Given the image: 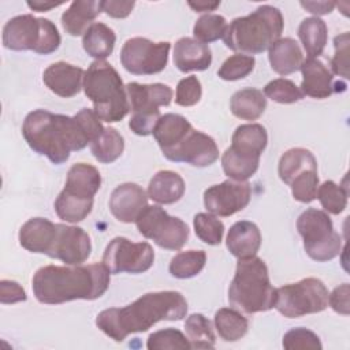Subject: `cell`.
Segmentation results:
<instances>
[{"instance_id": "ffe728a7", "label": "cell", "mask_w": 350, "mask_h": 350, "mask_svg": "<svg viewBox=\"0 0 350 350\" xmlns=\"http://www.w3.org/2000/svg\"><path fill=\"white\" fill-rule=\"evenodd\" d=\"M212 63V52L206 44L191 37H182L174 45V64L182 72L204 71Z\"/></svg>"}, {"instance_id": "d4e9b609", "label": "cell", "mask_w": 350, "mask_h": 350, "mask_svg": "<svg viewBox=\"0 0 350 350\" xmlns=\"http://www.w3.org/2000/svg\"><path fill=\"white\" fill-rule=\"evenodd\" d=\"M101 12L103 1L75 0L62 15L63 29L70 36H83Z\"/></svg>"}, {"instance_id": "ee69618b", "label": "cell", "mask_w": 350, "mask_h": 350, "mask_svg": "<svg viewBox=\"0 0 350 350\" xmlns=\"http://www.w3.org/2000/svg\"><path fill=\"white\" fill-rule=\"evenodd\" d=\"M146 347L149 350H165V349H191L189 339L175 328H165L149 335Z\"/></svg>"}, {"instance_id": "ba28073f", "label": "cell", "mask_w": 350, "mask_h": 350, "mask_svg": "<svg viewBox=\"0 0 350 350\" xmlns=\"http://www.w3.org/2000/svg\"><path fill=\"white\" fill-rule=\"evenodd\" d=\"M297 230L304 239L306 254L319 262L335 258L342 249V238L334 230L331 217L325 211L309 208L297 220Z\"/></svg>"}, {"instance_id": "e575fe53", "label": "cell", "mask_w": 350, "mask_h": 350, "mask_svg": "<svg viewBox=\"0 0 350 350\" xmlns=\"http://www.w3.org/2000/svg\"><path fill=\"white\" fill-rule=\"evenodd\" d=\"M185 329L191 349H213L215 332L211 321L201 313L190 314L185 321Z\"/></svg>"}, {"instance_id": "ab89813d", "label": "cell", "mask_w": 350, "mask_h": 350, "mask_svg": "<svg viewBox=\"0 0 350 350\" xmlns=\"http://www.w3.org/2000/svg\"><path fill=\"white\" fill-rule=\"evenodd\" d=\"M316 198H319L325 212L339 215L347 205V189L334 180H325L319 186Z\"/></svg>"}, {"instance_id": "6da1fadb", "label": "cell", "mask_w": 350, "mask_h": 350, "mask_svg": "<svg viewBox=\"0 0 350 350\" xmlns=\"http://www.w3.org/2000/svg\"><path fill=\"white\" fill-rule=\"evenodd\" d=\"M104 129L100 118L89 108H82L74 116L36 109L25 118L22 135L36 153L59 165L68 160L71 152L97 139Z\"/></svg>"}, {"instance_id": "52a82bcc", "label": "cell", "mask_w": 350, "mask_h": 350, "mask_svg": "<svg viewBox=\"0 0 350 350\" xmlns=\"http://www.w3.org/2000/svg\"><path fill=\"white\" fill-rule=\"evenodd\" d=\"M62 38L53 22L31 14L11 18L3 27V45L11 51H33L49 55L60 46Z\"/></svg>"}, {"instance_id": "30bf717a", "label": "cell", "mask_w": 350, "mask_h": 350, "mask_svg": "<svg viewBox=\"0 0 350 350\" xmlns=\"http://www.w3.org/2000/svg\"><path fill=\"white\" fill-rule=\"evenodd\" d=\"M138 231L157 246L167 250H179L189 239L187 224L175 216H170L159 205H148L135 220Z\"/></svg>"}, {"instance_id": "db71d44e", "label": "cell", "mask_w": 350, "mask_h": 350, "mask_svg": "<svg viewBox=\"0 0 350 350\" xmlns=\"http://www.w3.org/2000/svg\"><path fill=\"white\" fill-rule=\"evenodd\" d=\"M301 7L314 15H325L332 12L336 3L334 1H301Z\"/></svg>"}, {"instance_id": "5b68a950", "label": "cell", "mask_w": 350, "mask_h": 350, "mask_svg": "<svg viewBox=\"0 0 350 350\" xmlns=\"http://www.w3.org/2000/svg\"><path fill=\"white\" fill-rule=\"evenodd\" d=\"M275 301L276 288L271 284L264 260L257 256L239 258L228 287L230 305L239 312L253 314L272 309Z\"/></svg>"}, {"instance_id": "60d3db41", "label": "cell", "mask_w": 350, "mask_h": 350, "mask_svg": "<svg viewBox=\"0 0 350 350\" xmlns=\"http://www.w3.org/2000/svg\"><path fill=\"white\" fill-rule=\"evenodd\" d=\"M193 226H194L196 235L204 243L215 246L221 242L223 234H224V224L220 219H217V216L209 212L208 213L200 212L194 216Z\"/></svg>"}, {"instance_id": "2e32d148", "label": "cell", "mask_w": 350, "mask_h": 350, "mask_svg": "<svg viewBox=\"0 0 350 350\" xmlns=\"http://www.w3.org/2000/svg\"><path fill=\"white\" fill-rule=\"evenodd\" d=\"M299 70L302 72V82L299 90L304 96L321 100L329 97L332 93H338L339 90L343 92L346 89L345 83L334 81L332 72L319 59H305Z\"/></svg>"}, {"instance_id": "4316f807", "label": "cell", "mask_w": 350, "mask_h": 350, "mask_svg": "<svg viewBox=\"0 0 350 350\" xmlns=\"http://www.w3.org/2000/svg\"><path fill=\"white\" fill-rule=\"evenodd\" d=\"M271 67L279 75H288L299 70L304 55L298 42L290 37L279 38L268 49Z\"/></svg>"}, {"instance_id": "1f68e13d", "label": "cell", "mask_w": 350, "mask_h": 350, "mask_svg": "<svg viewBox=\"0 0 350 350\" xmlns=\"http://www.w3.org/2000/svg\"><path fill=\"white\" fill-rule=\"evenodd\" d=\"M298 37L304 45L308 57L317 59L327 44L328 31L327 25L317 16L305 18L298 27Z\"/></svg>"}, {"instance_id": "f907efd6", "label": "cell", "mask_w": 350, "mask_h": 350, "mask_svg": "<svg viewBox=\"0 0 350 350\" xmlns=\"http://www.w3.org/2000/svg\"><path fill=\"white\" fill-rule=\"evenodd\" d=\"M350 286L347 283H343L332 290V293L328 295V304L329 306L339 314L347 316L350 313Z\"/></svg>"}, {"instance_id": "44dd1931", "label": "cell", "mask_w": 350, "mask_h": 350, "mask_svg": "<svg viewBox=\"0 0 350 350\" xmlns=\"http://www.w3.org/2000/svg\"><path fill=\"white\" fill-rule=\"evenodd\" d=\"M56 234V224L45 217L29 219L19 230V243L31 253L48 254Z\"/></svg>"}, {"instance_id": "74e56055", "label": "cell", "mask_w": 350, "mask_h": 350, "mask_svg": "<svg viewBox=\"0 0 350 350\" xmlns=\"http://www.w3.org/2000/svg\"><path fill=\"white\" fill-rule=\"evenodd\" d=\"M260 160L247 159L243 156H239L230 150L228 148L224 150L221 156V167L224 174L237 182H246L250 176L256 174L258 170Z\"/></svg>"}, {"instance_id": "7c38bea8", "label": "cell", "mask_w": 350, "mask_h": 350, "mask_svg": "<svg viewBox=\"0 0 350 350\" xmlns=\"http://www.w3.org/2000/svg\"><path fill=\"white\" fill-rule=\"evenodd\" d=\"M154 261L153 247L148 242H131L124 237L113 238L105 247L103 264L111 273H142Z\"/></svg>"}, {"instance_id": "d6a6232c", "label": "cell", "mask_w": 350, "mask_h": 350, "mask_svg": "<svg viewBox=\"0 0 350 350\" xmlns=\"http://www.w3.org/2000/svg\"><path fill=\"white\" fill-rule=\"evenodd\" d=\"M215 328L224 342H237L247 332V319L234 308H221L215 313Z\"/></svg>"}, {"instance_id": "3957f363", "label": "cell", "mask_w": 350, "mask_h": 350, "mask_svg": "<svg viewBox=\"0 0 350 350\" xmlns=\"http://www.w3.org/2000/svg\"><path fill=\"white\" fill-rule=\"evenodd\" d=\"M111 272L101 262L89 265H45L37 269L31 286L41 304L59 305L74 299L93 301L104 295Z\"/></svg>"}, {"instance_id": "11a10c76", "label": "cell", "mask_w": 350, "mask_h": 350, "mask_svg": "<svg viewBox=\"0 0 350 350\" xmlns=\"http://www.w3.org/2000/svg\"><path fill=\"white\" fill-rule=\"evenodd\" d=\"M187 4L196 12H209L215 11L220 5V1H189Z\"/></svg>"}, {"instance_id": "8992f818", "label": "cell", "mask_w": 350, "mask_h": 350, "mask_svg": "<svg viewBox=\"0 0 350 350\" xmlns=\"http://www.w3.org/2000/svg\"><path fill=\"white\" fill-rule=\"evenodd\" d=\"M83 92L103 122H120L130 111L126 86L118 71L105 60H94L88 67L83 75Z\"/></svg>"}, {"instance_id": "9a60e30c", "label": "cell", "mask_w": 350, "mask_h": 350, "mask_svg": "<svg viewBox=\"0 0 350 350\" xmlns=\"http://www.w3.org/2000/svg\"><path fill=\"white\" fill-rule=\"evenodd\" d=\"M163 154L174 163L208 167L219 159V148L212 137L193 129L176 146L163 152Z\"/></svg>"}, {"instance_id": "277c9868", "label": "cell", "mask_w": 350, "mask_h": 350, "mask_svg": "<svg viewBox=\"0 0 350 350\" xmlns=\"http://www.w3.org/2000/svg\"><path fill=\"white\" fill-rule=\"evenodd\" d=\"M283 27L284 21L279 8L265 4L246 16L235 18L228 25L223 41L234 52L257 55L280 38Z\"/></svg>"}, {"instance_id": "f546056e", "label": "cell", "mask_w": 350, "mask_h": 350, "mask_svg": "<svg viewBox=\"0 0 350 350\" xmlns=\"http://www.w3.org/2000/svg\"><path fill=\"white\" fill-rule=\"evenodd\" d=\"M308 170H317V161L313 153L305 148H291L286 150L278 165L279 178L290 185L294 178Z\"/></svg>"}, {"instance_id": "4dcf8cb0", "label": "cell", "mask_w": 350, "mask_h": 350, "mask_svg": "<svg viewBox=\"0 0 350 350\" xmlns=\"http://www.w3.org/2000/svg\"><path fill=\"white\" fill-rule=\"evenodd\" d=\"M116 42V36L111 27L101 22H94L83 34L82 45L85 52L96 60L108 57Z\"/></svg>"}, {"instance_id": "7a4b0ae2", "label": "cell", "mask_w": 350, "mask_h": 350, "mask_svg": "<svg viewBox=\"0 0 350 350\" xmlns=\"http://www.w3.org/2000/svg\"><path fill=\"white\" fill-rule=\"evenodd\" d=\"M187 313V302L179 291L146 293L127 306L109 308L97 314L96 325L115 342L127 335L145 332L161 320H180Z\"/></svg>"}, {"instance_id": "9f6ffc18", "label": "cell", "mask_w": 350, "mask_h": 350, "mask_svg": "<svg viewBox=\"0 0 350 350\" xmlns=\"http://www.w3.org/2000/svg\"><path fill=\"white\" fill-rule=\"evenodd\" d=\"M63 1H59V3H55V1H27V7L33 11H37V12H44V11H49L51 8H56L59 5H62Z\"/></svg>"}, {"instance_id": "f5cc1de1", "label": "cell", "mask_w": 350, "mask_h": 350, "mask_svg": "<svg viewBox=\"0 0 350 350\" xmlns=\"http://www.w3.org/2000/svg\"><path fill=\"white\" fill-rule=\"evenodd\" d=\"M134 1H115V0H105L103 1V11L112 18L123 19L130 15L131 10L134 8Z\"/></svg>"}, {"instance_id": "cb8c5ba5", "label": "cell", "mask_w": 350, "mask_h": 350, "mask_svg": "<svg viewBox=\"0 0 350 350\" xmlns=\"http://www.w3.org/2000/svg\"><path fill=\"white\" fill-rule=\"evenodd\" d=\"M100 186L101 175L98 170L86 163H77L67 172L63 191L78 198L94 200V196L100 190Z\"/></svg>"}, {"instance_id": "f35d334b", "label": "cell", "mask_w": 350, "mask_h": 350, "mask_svg": "<svg viewBox=\"0 0 350 350\" xmlns=\"http://www.w3.org/2000/svg\"><path fill=\"white\" fill-rule=\"evenodd\" d=\"M227 27L228 23L224 16L216 14H206L197 19L193 27V34L196 40L208 45L209 42L223 38Z\"/></svg>"}, {"instance_id": "816d5d0a", "label": "cell", "mask_w": 350, "mask_h": 350, "mask_svg": "<svg viewBox=\"0 0 350 350\" xmlns=\"http://www.w3.org/2000/svg\"><path fill=\"white\" fill-rule=\"evenodd\" d=\"M26 293L18 282L5 280L0 282V302L1 304H16L26 301Z\"/></svg>"}, {"instance_id": "681fc988", "label": "cell", "mask_w": 350, "mask_h": 350, "mask_svg": "<svg viewBox=\"0 0 350 350\" xmlns=\"http://www.w3.org/2000/svg\"><path fill=\"white\" fill-rule=\"evenodd\" d=\"M160 112H149V113H133L130 120H129V127L130 130L137 134L146 137L153 133V129L156 123L160 119Z\"/></svg>"}, {"instance_id": "4fadbf2b", "label": "cell", "mask_w": 350, "mask_h": 350, "mask_svg": "<svg viewBox=\"0 0 350 350\" xmlns=\"http://www.w3.org/2000/svg\"><path fill=\"white\" fill-rule=\"evenodd\" d=\"M250 197L252 189L247 182L228 179L204 191V205L209 213L228 217L246 208L250 202Z\"/></svg>"}, {"instance_id": "bcb514c9", "label": "cell", "mask_w": 350, "mask_h": 350, "mask_svg": "<svg viewBox=\"0 0 350 350\" xmlns=\"http://www.w3.org/2000/svg\"><path fill=\"white\" fill-rule=\"evenodd\" d=\"M283 347L287 350H295V349L320 350L323 346H321L320 338L313 331L298 327V328H293L284 334Z\"/></svg>"}, {"instance_id": "603a6c76", "label": "cell", "mask_w": 350, "mask_h": 350, "mask_svg": "<svg viewBox=\"0 0 350 350\" xmlns=\"http://www.w3.org/2000/svg\"><path fill=\"white\" fill-rule=\"evenodd\" d=\"M231 142L228 149L234 153L247 159L260 160V156L268 144V134L265 127L258 123L241 124L235 129Z\"/></svg>"}, {"instance_id": "484cf974", "label": "cell", "mask_w": 350, "mask_h": 350, "mask_svg": "<svg viewBox=\"0 0 350 350\" xmlns=\"http://www.w3.org/2000/svg\"><path fill=\"white\" fill-rule=\"evenodd\" d=\"M185 180L174 171L163 170L153 175L149 182L146 194L148 198L157 204L168 205L179 201L185 194Z\"/></svg>"}, {"instance_id": "f1b7e54d", "label": "cell", "mask_w": 350, "mask_h": 350, "mask_svg": "<svg viewBox=\"0 0 350 350\" xmlns=\"http://www.w3.org/2000/svg\"><path fill=\"white\" fill-rule=\"evenodd\" d=\"M267 108L264 93L254 88H245L235 92L230 100V109L234 116L242 120L258 119Z\"/></svg>"}, {"instance_id": "836d02e7", "label": "cell", "mask_w": 350, "mask_h": 350, "mask_svg": "<svg viewBox=\"0 0 350 350\" xmlns=\"http://www.w3.org/2000/svg\"><path fill=\"white\" fill-rule=\"evenodd\" d=\"M124 150V139L113 127H105L101 135L90 144V152L96 160L109 164L118 160Z\"/></svg>"}, {"instance_id": "83f0119b", "label": "cell", "mask_w": 350, "mask_h": 350, "mask_svg": "<svg viewBox=\"0 0 350 350\" xmlns=\"http://www.w3.org/2000/svg\"><path fill=\"white\" fill-rule=\"evenodd\" d=\"M191 130L193 126L185 116L178 113H165L160 116L152 134L161 152H165L176 146Z\"/></svg>"}, {"instance_id": "b9f144b4", "label": "cell", "mask_w": 350, "mask_h": 350, "mask_svg": "<svg viewBox=\"0 0 350 350\" xmlns=\"http://www.w3.org/2000/svg\"><path fill=\"white\" fill-rule=\"evenodd\" d=\"M256 60L253 56L235 53L224 60L217 70V75L224 81H238L247 77L254 68Z\"/></svg>"}, {"instance_id": "8fae6325", "label": "cell", "mask_w": 350, "mask_h": 350, "mask_svg": "<svg viewBox=\"0 0 350 350\" xmlns=\"http://www.w3.org/2000/svg\"><path fill=\"white\" fill-rule=\"evenodd\" d=\"M171 44L153 42L145 37L129 38L120 51V63L134 75H153L161 72L168 62Z\"/></svg>"}, {"instance_id": "8d00e7d4", "label": "cell", "mask_w": 350, "mask_h": 350, "mask_svg": "<svg viewBox=\"0 0 350 350\" xmlns=\"http://www.w3.org/2000/svg\"><path fill=\"white\" fill-rule=\"evenodd\" d=\"M206 262L204 250H186L175 254L170 262V273L178 279H189L198 275Z\"/></svg>"}, {"instance_id": "7402d4cb", "label": "cell", "mask_w": 350, "mask_h": 350, "mask_svg": "<svg viewBox=\"0 0 350 350\" xmlns=\"http://www.w3.org/2000/svg\"><path fill=\"white\" fill-rule=\"evenodd\" d=\"M226 245L230 253L238 260L253 257L261 246V232L252 221H237L228 230Z\"/></svg>"}, {"instance_id": "c3c4849f", "label": "cell", "mask_w": 350, "mask_h": 350, "mask_svg": "<svg viewBox=\"0 0 350 350\" xmlns=\"http://www.w3.org/2000/svg\"><path fill=\"white\" fill-rule=\"evenodd\" d=\"M349 31H345L334 38L335 53L331 59V68L334 74L343 77L345 79L349 78Z\"/></svg>"}, {"instance_id": "d590c367", "label": "cell", "mask_w": 350, "mask_h": 350, "mask_svg": "<svg viewBox=\"0 0 350 350\" xmlns=\"http://www.w3.org/2000/svg\"><path fill=\"white\" fill-rule=\"evenodd\" d=\"M93 201L94 200H83L70 196L62 190L55 201V211L59 219L68 223H78L92 212Z\"/></svg>"}, {"instance_id": "7dc6e473", "label": "cell", "mask_w": 350, "mask_h": 350, "mask_svg": "<svg viewBox=\"0 0 350 350\" xmlns=\"http://www.w3.org/2000/svg\"><path fill=\"white\" fill-rule=\"evenodd\" d=\"M202 96V86L196 75H189L179 81L175 93V103L180 107L196 105Z\"/></svg>"}, {"instance_id": "ac0fdd59", "label": "cell", "mask_w": 350, "mask_h": 350, "mask_svg": "<svg viewBox=\"0 0 350 350\" xmlns=\"http://www.w3.org/2000/svg\"><path fill=\"white\" fill-rule=\"evenodd\" d=\"M126 93L133 113L160 112L159 107L170 105L172 100V89L164 83L142 85L130 82L126 85Z\"/></svg>"}, {"instance_id": "7bdbcfd3", "label": "cell", "mask_w": 350, "mask_h": 350, "mask_svg": "<svg viewBox=\"0 0 350 350\" xmlns=\"http://www.w3.org/2000/svg\"><path fill=\"white\" fill-rule=\"evenodd\" d=\"M264 96L279 104H293L304 97L299 88L286 78H276L268 82L264 88Z\"/></svg>"}, {"instance_id": "9c48e42d", "label": "cell", "mask_w": 350, "mask_h": 350, "mask_svg": "<svg viewBox=\"0 0 350 350\" xmlns=\"http://www.w3.org/2000/svg\"><path fill=\"white\" fill-rule=\"evenodd\" d=\"M328 290L317 278H305L297 283L276 288V310L288 319L323 312L328 306Z\"/></svg>"}, {"instance_id": "d6986e66", "label": "cell", "mask_w": 350, "mask_h": 350, "mask_svg": "<svg viewBox=\"0 0 350 350\" xmlns=\"http://www.w3.org/2000/svg\"><path fill=\"white\" fill-rule=\"evenodd\" d=\"M85 71L81 67L66 62H57L48 66L42 74L45 86L55 94L70 98L83 88Z\"/></svg>"}, {"instance_id": "f6af8a7d", "label": "cell", "mask_w": 350, "mask_h": 350, "mask_svg": "<svg viewBox=\"0 0 350 350\" xmlns=\"http://www.w3.org/2000/svg\"><path fill=\"white\" fill-rule=\"evenodd\" d=\"M291 193L294 200L309 204L312 202L317 196L319 189V176L317 170H308L299 174L297 178H294L290 183Z\"/></svg>"}, {"instance_id": "5bb4252c", "label": "cell", "mask_w": 350, "mask_h": 350, "mask_svg": "<svg viewBox=\"0 0 350 350\" xmlns=\"http://www.w3.org/2000/svg\"><path fill=\"white\" fill-rule=\"evenodd\" d=\"M92 253L89 234L77 226L56 224L53 243L48 252V257L60 260L66 265H81Z\"/></svg>"}, {"instance_id": "e0dca14e", "label": "cell", "mask_w": 350, "mask_h": 350, "mask_svg": "<svg viewBox=\"0 0 350 350\" xmlns=\"http://www.w3.org/2000/svg\"><path fill=\"white\" fill-rule=\"evenodd\" d=\"M148 206V194L137 183L127 182L116 186L109 197V211L122 223H135Z\"/></svg>"}]
</instances>
